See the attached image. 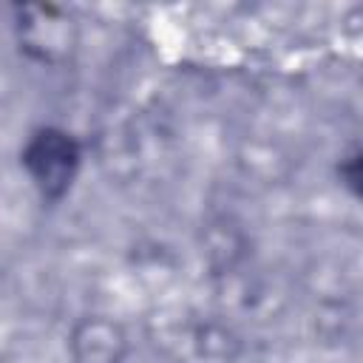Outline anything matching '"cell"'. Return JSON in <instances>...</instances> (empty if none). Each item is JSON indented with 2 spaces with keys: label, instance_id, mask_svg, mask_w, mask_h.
<instances>
[{
  "label": "cell",
  "instance_id": "obj_2",
  "mask_svg": "<svg viewBox=\"0 0 363 363\" xmlns=\"http://www.w3.org/2000/svg\"><path fill=\"white\" fill-rule=\"evenodd\" d=\"M122 337L105 320H85L74 335V363H119Z\"/></svg>",
  "mask_w": 363,
  "mask_h": 363
},
{
  "label": "cell",
  "instance_id": "obj_1",
  "mask_svg": "<svg viewBox=\"0 0 363 363\" xmlns=\"http://www.w3.org/2000/svg\"><path fill=\"white\" fill-rule=\"evenodd\" d=\"M20 162L26 167V173L31 176L37 193L45 201H60L77 173H79V162H82V150L79 142L62 130V128H40L28 136Z\"/></svg>",
  "mask_w": 363,
  "mask_h": 363
}]
</instances>
